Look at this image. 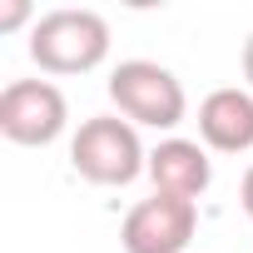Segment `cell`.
Returning a JSON list of instances; mask_svg holds the SVG:
<instances>
[{
	"mask_svg": "<svg viewBox=\"0 0 253 253\" xmlns=\"http://www.w3.org/2000/svg\"><path fill=\"white\" fill-rule=\"evenodd\" d=\"M30 60L45 75H89L109 60V20L89 5H55L30 25Z\"/></svg>",
	"mask_w": 253,
	"mask_h": 253,
	"instance_id": "1",
	"label": "cell"
},
{
	"mask_svg": "<svg viewBox=\"0 0 253 253\" xmlns=\"http://www.w3.org/2000/svg\"><path fill=\"white\" fill-rule=\"evenodd\" d=\"M70 164L80 179L99 189H124L139 174H149V149L124 114H89L70 139Z\"/></svg>",
	"mask_w": 253,
	"mask_h": 253,
	"instance_id": "2",
	"label": "cell"
},
{
	"mask_svg": "<svg viewBox=\"0 0 253 253\" xmlns=\"http://www.w3.org/2000/svg\"><path fill=\"white\" fill-rule=\"evenodd\" d=\"M109 99L134 129H179L189 114L179 75L159 60H119L109 70Z\"/></svg>",
	"mask_w": 253,
	"mask_h": 253,
	"instance_id": "3",
	"label": "cell"
},
{
	"mask_svg": "<svg viewBox=\"0 0 253 253\" xmlns=\"http://www.w3.org/2000/svg\"><path fill=\"white\" fill-rule=\"evenodd\" d=\"M70 129V99L55 80H10L0 89V134L25 149H45Z\"/></svg>",
	"mask_w": 253,
	"mask_h": 253,
	"instance_id": "4",
	"label": "cell"
},
{
	"mask_svg": "<svg viewBox=\"0 0 253 253\" xmlns=\"http://www.w3.org/2000/svg\"><path fill=\"white\" fill-rule=\"evenodd\" d=\"M199 228V204L174 199V194H149L139 199L119 223L124 253H184Z\"/></svg>",
	"mask_w": 253,
	"mask_h": 253,
	"instance_id": "5",
	"label": "cell"
},
{
	"mask_svg": "<svg viewBox=\"0 0 253 253\" xmlns=\"http://www.w3.org/2000/svg\"><path fill=\"white\" fill-rule=\"evenodd\" d=\"M149 184H154V194H174V199L199 204L213 184V159L199 139L169 134L149 149Z\"/></svg>",
	"mask_w": 253,
	"mask_h": 253,
	"instance_id": "6",
	"label": "cell"
},
{
	"mask_svg": "<svg viewBox=\"0 0 253 253\" xmlns=\"http://www.w3.org/2000/svg\"><path fill=\"white\" fill-rule=\"evenodd\" d=\"M199 139L218 154H248L253 149V89L218 84L199 104Z\"/></svg>",
	"mask_w": 253,
	"mask_h": 253,
	"instance_id": "7",
	"label": "cell"
},
{
	"mask_svg": "<svg viewBox=\"0 0 253 253\" xmlns=\"http://www.w3.org/2000/svg\"><path fill=\"white\" fill-rule=\"evenodd\" d=\"M35 5L30 0H0V30H20V25H35Z\"/></svg>",
	"mask_w": 253,
	"mask_h": 253,
	"instance_id": "8",
	"label": "cell"
},
{
	"mask_svg": "<svg viewBox=\"0 0 253 253\" xmlns=\"http://www.w3.org/2000/svg\"><path fill=\"white\" fill-rule=\"evenodd\" d=\"M238 204H243V213H248V223H253V164H248L243 179H238Z\"/></svg>",
	"mask_w": 253,
	"mask_h": 253,
	"instance_id": "9",
	"label": "cell"
},
{
	"mask_svg": "<svg viewBox=\"0 0 253 253\" xmlns=\"http://www.w3.org/2000/svg\"><path fill=\"white\" fill-rule=\"evenodd\" d=\"M243 89H253V35L243 40Z\"/></svg>",
	"mask_w": 253,
	"mask_h": 253,
	"instance_id": "10",
	"label": "cell"
}]
</instances>
